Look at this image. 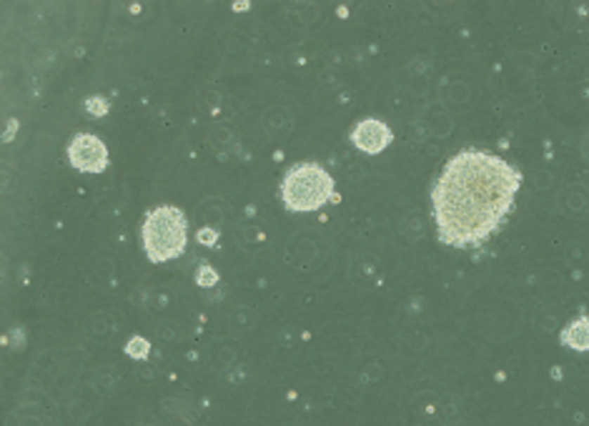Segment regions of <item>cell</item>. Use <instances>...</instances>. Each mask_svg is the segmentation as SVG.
Listing matches in <instances>:
<instances>
[{"mask_svg": "<svg viewBox=\"0 0 589 426\" xmlns=\"http://www.w3.org/2000/svg\"><path fill=\"white\" fill-rule=\"evenodd\" d=\"M522 173L491 150L467 148L449 158L432 191L439 241L446 246H481L509 216Z\"/></svg>", "mask_w": 589, "mask_h": 426, "instance_id": "1", "label": "cell"}, {"mask_svg": "<svg viewBox=\"0 0 589 426\" xmlns=\"http://www.w3.org/2000/svg\"><path fill=\"white\" fill-rule=\"evenodd\" d=\"M336 183L321 163L304 161L286 171L281 181L283 206L291 213H316L334 198Z\"/></svg>", "mask_w": 589, "mask_h": 426, "instance_id": "2", "label": "cell"}, {"mask_svg": "<svg viewBox=\"0 0 589 426\" xmlns=\"http://www.w3.org/2000/svg\"><path fill=\"white\" fill-rule=\"evenodd\" d=\"M143 248L153 264L179 259L186 251L188 241V224L181 208L158 206L145 216L143 221Z\"/></svg>", "mask_w": 589, "mask_h": 426, "instance_id": "3", "label": "cell"}, {"mask_svg": "<svg viewBox=\"0 0 589 426\" xmlns=\"http://www.w3.org/2000/svg\"><path fill=\"white\" fill-rule=\"evenodd\" d=\"M68 161L81 173H103L108 168V148L93 133H78L68 143Z\"/></svg>", "mask_w": 589, "mask_h": 426, "instance_id": "4", "label": "cell"}, {"mask_svg": "<svg viewBox=\"0 0 589 426\" xmlns=\"http://www.w3.org/2000/svg\"><path fill=\"white\" fill-rule=\"evenodd\" d=\"M351 143L356 146L361 153H366V156H379V153H384V150L391 146L394 141V133L391 128L387 126V123H382L379 118H364V121H358L356 126L351 128Z\"/></svg>", "mask_w": 589, "mask_h": 426, "instance_id": "5", "label": "cell"}, {"mask_svg": "<svg viewBox=\"0 0 589 426\" xmlns=\"http://www.w3.org/2000/svg\"><path fill=\"white\" fill-rule=\"evenodd\" d=\"M559 341L574 351L584 354L589 349V334H587V316H579L577 321H572L569 326L559 334Z\"/></svg>", "mask_w": 589, "mask_h": 426, "instance_id": "6", "label": "cell"}, {"mask_svg": "<svg viewBox=\"0 0 589 426\" xmlns=\"http://www.w3.org/2000/svg\"><path fill=\"white\" fill-rule=\"evenodd\" d=\"M264 128L271 136H289V131L294 128V118H291L289 108L283 105H271L264 115Z\"/></svg>", "mask_w": 589, "mask_h": 426, "instance_id": "7", "label": "cell"}, {"mask_svg": "<svg viewBox=\"0 0 589 426\" xmlns=\"http://www.w3.org/2000/svg\"><path fill=\"white\" fill-rule=\"evenodd\" d=\"M208 141H211V146H214L216 150H221V153H231L233 146L238 143V136L228 123H216V126L211 128V133H208Z\"/></svg>", "mask_w": 589, "mask_h": 426, "instance_id": "8", "label": "cell"}, {"mask_svg": "<svg viewBox=\"0 0 589 426\" xmlns=\"http://www.w3.org/2000/svg\"><path fill=\"white\" fill-rule=\"evenodd\" d=\"M562 201H564L569 213H582L587 208V188L584 186H569L562 193Z\"/></svg>", "mask_w": 589, "mask_h": 426, "instance_id": "9", "label": "cell"}, {"mask_svg": "<svg viewBox=\"0 0 589 426\" xmlns=\"http://www.w3.org/2000/svg\"><path fill=\"white\" fill-rule=\"evenodd\" d=\"M231 323L236 328H243V331H246V328H251L256 323V311H254V309H249V306H241V309H236V311H233Z\"/></svg>", "mask_w": 589, "mask_h": 426, "instance_id": "10", "label": "cell"}, {"mask_svg": "<svg viewBox=\"0 0 589 426\" xmlns=\"http://www.w3.org/2000/svg\"><path fill=\"white\" fill-rule=\"evenodd\" d=\"M401 231L406 233V238H419V236H422V221H419V216H416V213H411V211L406 213Z\"/></svg>", "mask_w": 589, "mask_h": 426, "instance_id": "11", "label": "cell"}, {"mask_svg": "<svg viewBox=\"0 0 589 426\" xmlns=\"http://www.w3.org/2000/svg\"><path fill=\"white\" fill-rule=\"evenodd\" d=\"M354 271H358V273H356L358 281H364V283L376 281V266L374 264H361L358 269H354Z\"/></svg>", "mask_w": 589, "mask_h": 426, "instance_id": "12", "label": "cell"}, {"mask_svg": "<svg viewBox=\"0 0 589 426\" xmlns=\"http://www.w3.org/2000/svg\"><path fill=\"white\" fill-rule=\"evenodd\" d=\"M148 341H143V339H133L131 344H128V354L131 356H138V359H143L145 354H148Z\"/></svg>", "mask_w": 589, "mask_h": 426, "instance_id": "13", "label": "cell"}, {"mask_svg": "<svg viewBox=\"0 0 589 426\" xmlns=\"http://www.w3.org/2000/svg\"><path fill=\"white\" fill-rule=\"evenodd\" d=\"M86 108H88V113L91 115H105L108 113V103H105L103 98H88Z\"/></svg>", "mask_w": 589, "mask_h": 426, "instance_id": "14", "label": "cell"}, {"mask_svg": "<svg viewBox=\"0 0 589 426\" xmlns=\"http://www.w3.org/2000/svg\"><path fill=\"white\" fill-rule=\"evenodd\" d=\"M201 273H203V276H198V278H196V281L201 283V286H214V283L219 281V276H216V273H214V269H211V266H203V269H201Z\"/></svg>", "mask_w": 589, "mask_h": 426, "instance_id": "15", "label": "cell"}, {"mask_svg": "<svg viewBox=\"0 0 589 426\" xmlns=\"http://www.w3.org/2000/svg\"><path fill=\"white\" fill-rule=\"evenodd\" d=\"M216 238H219V231H214V228H206L201 233V236H198V241L201 243H214Z\"/></svg>", "mask_w": 589, "mask_h": 426, "instance_id": "16", "label": "cell"}]
</instances>
